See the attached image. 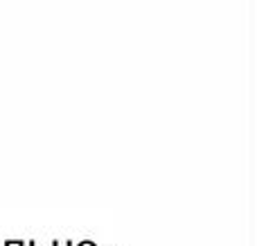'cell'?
I'll return each instance as SVG.
<instances>
[{"mask_svg":"<svg viewBox=\"0 0 257 246\" xmlns=\"http://www.w3.org/2000/svg\"><path fill=\"white\" fill-rule=\"evenodd\" d=\"M27 246H39V244H36V242H27Z\"/></svg>","mask_w":257,"mask_h":246,"instance_id":"obj_4","label":"cell"},{"mask_svg":"<svg viewBox=\"0 0 257 246\" xmlns=\"http://www.w3.org/2000/svg\"><path fill=\"white\" fill-rule=\"evenodd\" d=\"M5 246H25V244H23V242H18V239H9V242L5 244Z\"/></svg>","mask_w":257,"mask_h":246,"instance_id":"obj_1","label":"cell"},{"mask_svg":"<svg viewBox=\"0 0 257 246\" xmlns=\"http://www.w3.org/2000/svg\"><path fill=\"white\" fill-rule=\"evenodd\" d=\"M52 246H72V242H59V239H54Z\"/></svg>","mask_w":257,"mask_h":246,"instance_id":"obj_2","label":"cell"},{"mask_svg":"<svg viewBox=\"0 0 257 246\" xmlns=\"http://www.w3.org/2000/svg\"><path fill=\"white\" fill-rule=\"evenodd\" d=\"M77 246H97V244H93L90 239H86V242H81V244H77Z\"/></svg>","mask_w":257,"mask_h":246,"instance_id":"obj_3","label":"cell"}]
</instances>
